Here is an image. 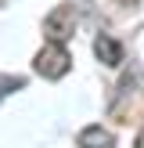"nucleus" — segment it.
Here are the masks:
<instances>
[{"label":"nucleus","instance_id":"nucleus-1","mask_svg":"<svg viewBox=\"0 0 144 148\" xmlns=\"http://www.w3.org/2000/svg\"><path fill=\"white\" fill-rule=\"evenodd\" d=\"M33 69L40 72L43 79H61L65 72L72 69V54L65 51V43H58V40H47L40 51H36V58H33Z\"/></svg>","mask_w":144,"mask_h":148},{"label":"nucleus","instance_id":"nucleus-2","mask_svg":"<svg viewBox=\"0 0 144 148\" xmlns=\"http://www.w3.org/2000/svg\"><path fill=\"white\" fill-rule=\"evenodd\" d=\"M72 33H76V7H72V4H58L54 11L43 18V36L65 43Z\"/></svg>","mask_w":144,"mask_h":148},{"label":"nucleus","instance_id":"nucleus-3","mask_svg":"<svg viewBox=\"0 0 144 148\" xmlns=\"http://www.w3.org/2000/svg\"><path fill=\"white\" fill-rule=\"evenodd\" d=\"M76 148H115V137L108 127H101V123H90V127H83L76 134Z\"/></svg>","mask_w":144,"mask_h":148},{"label":"nucleus","instance_id":"nucleus-4","mask_svg":"<svg viewBox=\"0 0 144 148\" xmlns=\"http://www.w3.org/2000/svg\"><path fill=\"white\" fill-rule=\"evenodd\" d=\"M94 54H97V62H101V65H108V69H119V65H122V43L115 40V36L101 33L97 40H94Z\"/></svg>","mask_w":144,"mask_h":148},{"label":"nucleus","instance_id":"nucleus-5","mask_svg":"<svg viewBox=\"0 0 144 148\" xmlns=\"http://www.w3.org/2000/svg\"><path fill=\"white\" fill-rule=\"evenodd\" d=\"M22 87H25V79H22V76H7V72H0V101H4L7 94L22 90Z\"/></svg>","mask_w":144,"mask_h":148},{"label":"nucleus","instance_id":"nucleus-6","mask_svg":"<svg viewBox=\"0 0 144 148\" xmlns=\"http://www.w3.org/2000/svg\"><path fill=\"white\" fill-rule=\"evenodd\" d=\"M133 148H144V127H141V134H137V141H133Z\"/></svg>","mask_w":144,"mask_h":148}]
</instances>
